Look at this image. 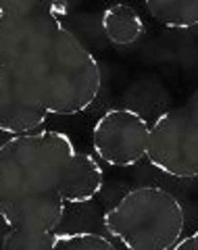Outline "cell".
Returning a JSON list of instances; mask_svg holds the SVG:
<instances>
[{
    "instance_id": "obj_1",
    "label": "cell",
    "mask_w": 198,
    "mask_h": 250,
    "mask_svg": "<svg viewBox=\"0 0 198 250\" xmlns=\"http://www.w3.org/2000/svg\"><path fill=\"white\" fill-rule=\"evenodd\" d=\"M65 4L0 0V67L48 115L86 113L100 94L96 57L63 21Z\"/></svg>"
},
{
    "instance_id": "obj_2",
    "label": "cell",
    "mask_w": 198,
    "mask_h": 250,
    "mask_svg": "<svg viewBox=\"0 0 198 250\" xmlns=\"http://www.w3.org/2000/svg\"><path fill=\"white\" fill-rule=\"evenodd\" d=\"M77 148L67 134L40 129L0 146V215L13 205L61 192Z\"/></svg>"
},
{
    "instance_id": "obj_3",
    "label": "cell",
    "mask_w": 198,
    "mask_h": 250,
    "mask_svg": "<svg viewBox=\"0 0 198 250\" xmlns=\"http://www.w3.org/2000/svg\"><path fill=\"white\" fill-rule=\"evenodd\" d=\"M102 225L128 250H173L184 238L186 213L169 190L140 186L107 210Z\"/></svg>"
},
{
    "instance_id": "obj_4",
    "label": "cell",
    "mask_w": 198,
    "mask_h": 250,
    "mask_svg": "<svg viewBox=\"0 0 198 250\" xmlns=\"http://www.w3.org/2000/svg\"><path fill=\"white\" fill-rule=\"evenodd\" d=\"M146 159L165 175L198 177V90L181 106L169 108L154 119Z\"/></svg>"
},
{
    "instance_id": "obj_5",
    "label": "cell",
    "mask_w": 198,
    "mask_h": 250,
    "mask_svg": "<svg viewBox=\"0 0 198 250\" xmlns=\"http://www.w3.org/2000/svg\"><path fill=\"white\" fill-rule=\"evenodd\" d=\"M148 121L133 108H109L92 129V146L98 159L110 167H133L146 159Z\"/></svg>"
},
{
    "instance_id": "obj_6",
    "label": "cell",
    "mask_w": 198,
    "mask_h": 250,
    "mask_svg": "<svg viewBox=\"0 0 198 250\" xmlns=\"http://www.w3.org/2000/svg\"><path fill=\"white\" fill-rule=\"evenodd\" d=\"M48 117V111L4 67H0V131L11 138L27 136L44 129Z\"/></svg>"
},
{
    "instance_id": "obj_7",
    "label": "cell",
    "mask_w": 198,
    "mask_h": 250,
    "mask_svg": "<svg viewBox=\"0 0 198 250\" xmlns=\"http://www.w3.org/2000/svg\"><path fill=\"white\" fill-rule=\"evenodd\" d=\"M65 205L61 192H50L38 198L21 200L6 208L0 219L15 229L34 231V233H57L65 217Z\"/></svg>"
},
{
    "instance_id": "obj_8",
    "label": "cell",
    "mask_w": 198,
    "mask_h": 250,
    "mask_svg": "<svg viewBox=\"0 0 198 250\" xmlns=\"http://www.w3.org/2000/svg\"><path fill=\"white\" fill-rule=\"evenodd\" d=\"M102 186H105V171L100 163L92 154L77 150L61 190L63 200L67 205H86L102 192Z\"/></svg>"
},
{
    "instance_id": "obj_9",
    "label": "cell",
    "mask_w": 198,
    "mask_h": 250,
    "mask_svg": "<svg viewBox=\"0 0 198 250\" xmlns=\"http://www.w3.org/2000/svg\"><path fill=\"white\" fill-rule=\"evenodd\" d=\"M102 34L115 46H132L144 34V21L130 4H110L100 19Z\"/></svg>"
},
{
    "instance_id": "obj_10",
    "label": "cell",
    "mask_w": 198,
    "mask_h": 250,
    "mask_svg": "<svg viewBox=\"0 0 198 250\" xmlns=\"http://www.w3.org/2000/svg\"><path fill=\"white\" fill-rule=\"evenodd\" d=\"M146 11L154 21L171 29L198 25V0H148Z\"/></svg>"
},
{
    "instance_id": "obj_11",
    "label": "cell",
    "mask_w": 198,
    "mask_h": 250,
    "mask_svg": "<svg viewBox=\"0 0 198 250\" xmlns=\"http://www.w3.org/2000/svg\"><path fill=\"white\" fill-rule=\"evenodd\" d=\"M57 233H34L9 228L2 238L0 250H54Z\"/></svg>"
},
{
    "instance_id": "obj_12",
    "label": "cell",
    "mask_w": 198,
    "mask_h": 250,
    "mask_svg": "<svg viewBox=\"0 0 198 250\" xmlns=\"http://www.w3.org/2000/svg\"><path fill=\"white\" fill-rule=\"evenodd\" d=\"M54 250H117L109 238L92 231H65L57 233Z\"/></svg>"
},
{
    "instance_id": "obj_13",
    "label": "cell",
    "mask_w": 198,
    "mask_h": 250,
    "mask_svg": "<svg viewBox=\"0 0 198 250\" xmlns=\"http://www.w3.org/2000/svg\"><path fill=\"white\" fill-rule=\"evenodd\" d=\"M173 250H198V229L194 233H190V236L181 238Z\"/></svg>"
}]
</instances>
